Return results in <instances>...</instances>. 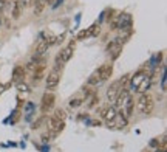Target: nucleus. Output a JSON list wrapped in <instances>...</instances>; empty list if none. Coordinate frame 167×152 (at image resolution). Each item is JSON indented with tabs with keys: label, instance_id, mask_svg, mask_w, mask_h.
<instances>
[{
	"label": "nucleus",
	"instance_id": "dca6fc26",
	"mask_svg": "<svg viewBox=\"0 0 167 152\" xmlns=\"http://www.w3.org/2000/svg\"><path fill=\"white\" fill-rule=\"evenodd\" d=\"M23 74H25V70H23V67H16V70H14V79H16V81L22 79Z\"/></svg>",
	"mask_w": 167,
	"mask_h": 152
},
{
	"label": "nucleus",
	"instance_id": "0eeeda50",
	"mask_svg": "<svg viewBox=\"0 0 167 152\" xmlns=\"http://www.w3.org/2000/svg\"><path fill=\"white\" fill-rule=\"evenodd\" d=\"M111 71H113L111 64H102V65H101L96 71H94V73L98 74L99 81H101V82H104V81H107V79L110 78V76H111Z\"/></svg>",
	"mask_w": 167,
	"mask_h": 152
},
{
	"label": "nucleus",
	"instance_id": "423d86ee",
	"mask_svg": "<svg viewBox=\"0 0 167 152\" xmlns=\"http://www.w3.org/2000/svg\"><path fill=\"white\" fill-rule=\"evenodd\" d=\"M54 101H56V96H54L53 93H48V92H46V93L43 95V98H42V103H40V110H42V113H48V112L53 109V106H54Z\"/></svg>",
	"mask_w": 167,
	"mask_h": 152
},
{
	"label": "nucleus",
	"instance_id": "2eb2a0df",
	"mask_svg": "<svg viewBox=\"0 0 167 152\" xmlns=\"http://www.w3.org/2000/svg\"><path fill=\"white\" fill-rule=\"evenodd\" d=\"M84 96H81V95H78V96H74V98H71V101H70V107H73V109H76V107H79V106H82L84 104Z\"/></svg>",
	"mask_w": 167,
	"mask_h": 152
},
{
	"label": "nucleus",
	"instance_id": "f257e3e1",
	"mask_svg": "<svg viewBox=\"0 0 167 152\" xmlns=\"http://www.w3.org/2000/svg\"><path fill=\"white\" fill-rule=\"evenodd\" d=\"M65 126V110L64 109H56L54 113L50 116V121H48V129L51 131L53 135L59 134Z\"/></svg>",
	"mask_w": 167,
	"mask_h": 152
},
{
	"label": "nucleus",
	"instance_id": "1a4fd4ad",
	"mask_svg": "<svg viewBox=\"0 0 167 152\" xmlns=\"http://www.w3.org/2000/svg\"><path fill=\"white\" fill-rule=\"evenodd\" d=\"M119 92H121V86H119V82H118V81L111 82L110 87L107 89V99L110 101V103H114L116 98H118V95H119Z\"/></svg>",
	"mask_w": 167,
	"mask_h": 152
},
{
	"label": "nucleus",
	"instance_id": "4468645a",
	"mask_svg": "<svg viewBox=\"0 0 167 152\" xmlns=\"http://www.w3.org/2000/svg\"><path fill=\"white\" fill-rule=\"evenodd\" d=\"M87 99H88V103H87V107H88V109H91V107H94L96 104H99V95H98V93L90 95Z\"/></svg>",
	"mask_w": 167,
	"mask_h": 152
},
{
	"label": "nucleus",
	"instance_id": "f3484780",
	"mask_svg": "<svg viewBox=\"0 0 167 152\" xmlns=\"http://www.w3.org/2000/svg\"><path fill=\"white\" fill-rule=\"evenodd\" d=\"M53 2V0H45V3H51Z\"/></svg>",
	"mask_w": 167,
	"mask_h": 152
},
{
	"label": "nucleus",
	"instance_id": "f8f14e48",
	"mask_svg": "<svg viewBox=\"0 0 167 152\" xmlns=\"http://www.w3.org/2000/svg\"><path fill=\"white\" fill-rule=\"evenodd\" d=\"M150 87V79H149V76H146L144 79H142L138 86H136V92H139V93H144L147 89Z\"/></svg>",
	"mask_w": 167,
	"mask_h": 152
},
{
	"label": "nucleus",
	"instance_id": "7ed1b4c3",
	"mask_svg": "<svg viewBox=\"0 0 167 152\" xmlns=\"http://www.w3.org/2000/svg\"><path fill=\"white\" fill-rule=\"evenodd\" d=\"M59 81H60V71H59V67L56 65L50 73H48V76H46V89H48L50 92H54L56 89H57V86H59Z\"/></svg>",
	"mask_w": 167,
	"mask_h": 152
},
{
	"label": "nucleus",
	"instance_id": "ddd939ff",
	"mask_svg": "<svg viewBox=\"0 0 167 152\" xmlns=\"http://www.w3.org/2000/svg\"><path fill=\"white\" fill-rule=\"evenodd\" d=\"M119 47H121V37H114L113 40H110L108 45H107V51H108V55H110L111 51H114L116 48H119Z\"/></svg>",
	"mask_w": 167,
	"mask_h": 152
},
{
	"label": "nucleus",
	"instance_id": "6e6552de",
	"mask_svg": "<svg viewBox=\"0 0 167 152\" xmlns=\"http://www.w3.org/2000/svg\"><path fill=\"white\" fill-rule=\"evenodd\" d=\"M133 110H135V99H133L132 95H129V96L125 98V101H124V104H122L121 112L125 113V118H130V116L133 115Z\"/></svg>",
	"mask_w": 167,
	"mask_h": 152
},
{
	"label": "nucleus",
	"instance_id": "f03ea898",
	"mask_svg": "<svg viewBox=\"0 0 167 152\" xmlns=\"http://www.w3.org/2000/svg\"><path fill=\"white\" fill-rule=\"evenodd\" d=\"M153 107H155V101H153L152 95L141 93V96L138 98V110L142 115H149L153 112Z\"/></svg>",
	"mask_w": 167,
	"mask_h": 152
},
{
	"label": "nucleus",
	"instance_id": "20e7f679",
	"mask_svg": "<svg viewBox=\"0 0 167 152\" xmlns=\"http://www.w3.org/2000/svg\"><path fill=\"white\" fill-rule=\"evenodd\" d=\"M98 113H99V116H101V118H104L108 124H110V123H113V120H114V118H116V115H118V112H116L114 106H108V104L101 106V107H99V110H98Z\"/></svg>",
	"mask_w": 167,
	"mask_h": 152
},
{
	"label": "nucleus",
	"instance_id": "9b49d317",
	"mask_svg": "<svg viewBox=\"0 0 167 152\" xmlns=\"http://www.w3.org/2000/svg\"><path fill=\"white\" fill-rule=\"evenodd\" d=\"M22 11H23V8L20 6L19 0L13 2V8H11V17H13V19H19V17H20V14H22Z\"/></svg>",
	"mask_w": 167,
	"mask_h": 152
},
{
	"label": "nucleus",
	"instance_id": "39448f33",
	"mask_svg": "<svg viewBox=\"0 0 167 152\" xmlns=\"http://www.w3.org/2000/svg\"><path fill=\"white\" fill-rule=\"evenodd\" d=\"M73 51H74V44L71 42L68 47H65L62 51L59 53V56L56 58V64H57V67L59 65H62V64H65V62H68L70 59H71V56H73Z\"/></svg>",
	"mask_w": 167,
	"mask_h": 152
},
{
	"label": "nucleus",
	"instance_id": "9d476101",
	"mask_svg": "<svg viewBox=\"0 0 167 152\" xmlns=\"http://www.w3.org/2000/svg\"><path fill=\"white\" fill-rule=\"evenodd\" d=\"M96 33H99V27H98V25H93V27H90L88 30H84V31H81V33L78 34V39L84 40V39H88L90 36H94Z\"/></svg>",
	"mask_w": 167,
	"mask_h": 152
}]
</instances>
